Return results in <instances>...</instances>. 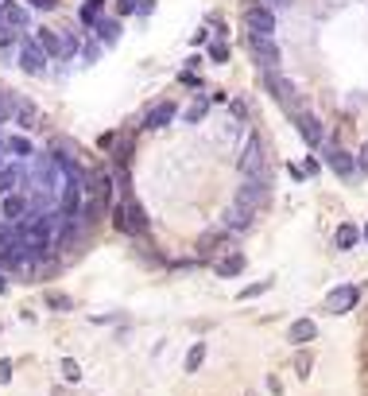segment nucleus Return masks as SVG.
Here are the masks:
<instances>
[{
  "label": "nucleus",
  "instance_id": "obj_1",
  "mask_svg": "<svg viewBox=\"0 0 368 396\" xmlns=\"http://www.w3.org/2000/svg\"><path fill=\"white\" fill-rule=\"evenodd\" d=\"M113 222H116V229H120V233H132V237H140V233L147 229V214H144V206H140L136 198H128V195L120 198V202H116Z\"/></svg>",
  "mask_w": 368,
  "mask_h": 396
},
{
  "label": "nucleus",
  "instance_id": "obj_2",
  "mask_svg": "<svg viewBox=\"0 0 368 396\" xmlns=\"http://www.w3.org/2000/svg\"><path fill=\"white\" fill-rule=\"evenodd\" d=\"M268 93L279 101L291 117H295V113H302V93H299V86H295L291 78H283V74H268Z\"/></svg>",
  "mask_w": 368,
  "mask_h": 396
},
{
  "label": "nucleus",
  "instance_id": "obj_3",
  "mask_svg": "<svg viewBox=\"0 0 368 396\" xmlns=\"http://www.w3.org/2000/svg\"><path fill=\"white\" fill-rule=\"evenodd\" d=\"M248 47L252 55H256V62L264 66V74H279V43H275V35H248Z\"/></svg>",
  "mask_w": 368,
  "mask_h": 396
},
{
  "label": "nucleus",
  "instance_id": "obj_4",
  "mask_svg": "<svg viewBox=\"0 0 368 396\" xmlns=\"http://www.w3.org/2000/svg\"><path fill=\"white\" fill-rule=\"evenodd\" d=\"M237 168L244 171L248 179H268V156H264V144H260V136H252L248 140V148H244V156H241V163Z\"/></svg>",
  "mask_w": 368,
  "mask_h": 396
},
{
  "label": "nucleus",
  "instance_id": "obj_5",
  "mask_svg": "<svg viewBox=\"0 0 368 396\" xmlns=\"http://www.w3.org/2000/svg\"><path fill=\"white\" fill-rule=\"evenodd\" d=\"M244 24H248V35H275V12L268 4H252L244 12Z\"/></svg>",
  "mask_w": 368,
  "mask_h": 396
},
{
  "label": "nucleus",
  "instance_id": "obj_6",
  "mask_svg": "<svg viewBox=\"0 0 368 396\" xmlns=\"http://www.w3.org/2000/svg\"><path fill=\"white\" fill-rule=\"evenodd\" d=\"M19 70H28V74H43L47 70V51L39 47V39L19 43Z\"/></svg>",
  "mask_w": 368,
  "mask_h": 396
},
{
  "label": "nucleus",
  "instance_id": "obj_7",
  "mask_svg": "<svg viewBox=\"0 0 368 396\" xmlns=\"http://www.w3.org/2000/svg\"><path fill=\"white\" fill-rule=\"evenodd\" d=\"M357 299H360V291L353 284H341V287H333L326 296V311L329 315H345V311H353L357 307Z\"/></svg>",
  "mask_w": 368,
  "mask_h": 396
},
{
  "label": "nucleus",
  "instance_id": "obj_8",
  "mask_svg": "<svg viewBox=\"0 0 368 396\" xmlns=\"http://www.w3.org/2000/svg\"><path fill=\"white\" fill-rule=\"evenodd\" d=\"M28 195L24 190H12V195H0V214H4V222H12V226H19V222L28 218Z\"/></svg>",
  "mask_w": 368,
  "mask_h": 396
},
{
  "label": "nucleus",
  "instance_id": "obj_9",
  "mask_svg": "<svg viewBox=\"0 0 368 396\" xmlns=\"http://www.w3.org/2000/svg\"><path fill=\"white\" fill-rule=\"evenodd\" d=\"M295 129L302 132V140H306L310 148H322V136H326V132H322V120L314 117V113H295Z\"/></svg>",
  "mask_w": 368,
  "mask_h": 396
},
{
  "label": "nucleus",
  "instance_id": "obj_10",
  "mask_svg": "<svg viewBox=\"0 0 368 396\" xmlns=\"http://www.w3.org/2000/svg\"><path fill=\"white\" fill-rule=\"evenodd\" d=\"M326 163H329V171H338L341 179H349L353 171H357V159L349 156L341 144H329V148H326Z\"/></svg>",
  "mask_w": 368,
  "mask_h": 396
},
{
  "label": "nucleus",
  "instance_id": "obj_11",
  "mask_svg": "<svg viewBox=\"0 0 368 396\" xmlns=\"http://www.w3.org/2000/svg\"><path fill=\"white\" fill-rule=\"evenodd\" d=\"M0 24L12 31H24L28 28V8L16 4V0H0Z\"/></svg>",
  "mask_w": 368,
  "mask_h": 396
},
{
  "label": "nucleus",
  "instance_id": "obj_12",
  "mask_svg": "<svg viewBox=\"0 0 368 396\" xmlns=\"http://www.w3.org/2000/svg\"><path fill=\"white\" fill-rule=\"evenodd\" d=\"M314 338H318L314 318H299V323H291V330H287V342H291V346H310Z\"/></svg>",
  "mask_w": 368,
  "mask_h": 396
},
{
  "label": "nucleus",
  "instance_id": "obj_13",
  "mask_svg": "<svg viewBox=\"0 0 368 396\" xmlns=\"http://www.w3.org/2000/svg\"><path fill=\"white\" fill-rule=\"evenodd\" d=\"M174 101H155L151 109H147V120H144V129H163V125H171L174 120Z\"/></svg>",
  "mask_w": 368,
  "mask_h": 396
},
{
  "label": "nucleus",
  "instance_id": "obj_14",
  "mask_svg": "<svg viewBox=\"0 0 368 396\" xmlns=\"http://www.w3.org/2000/svg\"><path fill=\"white\" fill-rule=\"evenodd\" d=\"M39 47L47 51V59H62V47H66V35L62 31H50V28H39Z\"/></svg>",
  "mask_w": 368,
  "mask_h": 396
},
{
  "label": "nucleus",
  "instance_id": "obj_15",
  "mask_svg": "<svg viewBox=\"0 0 368 396\" xmlns=\"http://www.w3.org/2000/svg\"><path fill=\"white\" fill-rule=\"evenodd\" d=\"M264 198H268V179H252V183H244V187H241V206L256 210Z\"/></svg>",
  "mask_w": 368,
  "mask_h": 396
},
{
  "label": "nucleus",
  "instance_id": "obj_16",
  "mask_svg": "<svg viewBox=\"0 0 368 396\" xmlns=\"http://www.w3.org/2000/svg\"><path fill=\"white\" fill-rule=\"evenodd\" d=\"M35 117H39V109L31 105V101L12 98V120H16L19 129H31V125H35Z\"/></svg>",
  "mask_w": 368,
  "mask_h": 396
},
{
  "label": "nucleus",
  "instance_id": "obj_17",
  "mask_svg": "<svg viewBox=\"0 0 368 396\" xmlns=\"http://www.w3.org/2000/svg\"><path fill=\"white\" fill-rule=\"evenodd\" d=\"M19 183H24V163H8V168H0V195H12V190H19Z\"/></svg>",
  "mask_w": 368,
  "mask_h": 396
},
{
  "label": "nucleus",
  "instance_id": "obj_18",
  "mask_svg": "<svg viewBox=\"0 0 368 396\" xmlns=\"http://www.w3.org/2000/svg\"><path fill=\"white\" fill-rule=\"evenodd\" d=\"M213 272H217V276H225V280H229V276H241V272H244V257H241V253L221 257L217 264H213Z\"/></svg>",
  "mask_w": 368,
  "mask_h": 396
},
{
  "label": "nucleus",
  "instance_id": "obj_19",
  "mask_svg": "<svg viewBox=\"0 0 368 396\" xmlns=\"http://www.w3.org/2000/svg\"><path fill=\"white\" fill-rule=\"evenodd\" d=\"M225 226H229V229H248V226H252V210H248V206L225 210Z\"/></svg>",
  "mask_w": 368,
  "mask_h": 396
},
{
  "label": "nucleus",
  "instance_id": "obj_20",
  "mask_svg": "<svg viewBox=\"0 0 368 396\" xmlns=\"http://www.w3.org/2000/svg\"><path fill=\"white\" fill-rule=\"evenodd\" d=\"M4 152H8V156H16V159H31V140L28 136H12V140H4Z\"/></svg>",
  "mask_w": 368,
  "mask_h": 396
},
{
  "label": "nucleus",
  "instance_id": "obj_21",
  "mask_svg": "<svg viewBox=\"0 0 368 396\" xmlns=\"http://www.w3.org/2000/svg\"><path fill=\"white\" fill-rule=\"evenodd\" d=\"M357 241H360V229L349 226V222H345V226H338V233H333V245H338V249H353Z\"/></svg>",
  "mask_w": 368,
  "mask_h": 396
},
{
  "label": "nucleus",
  "instance_id": "obj_22",
  "mask_svg": "<svg viewBox=\"0 0 368 396\" xmlns=\"http://www.w3.org/2000/svg\"><path fill=\"white\" fill-rule=\"evenodd\" d=\"M101 12H105V0H86L77 16H82V24H86V28H93V24L101 20Z\"/></svg>",
  "mask_w": 368,
  "mask_h": 396
},
{
  "label": "nucleus",
  "instance_id": "obj_23",
  "mask_svg": "<svg viewBox=\"0 0 368 396\" xmlns=\"http://www.w3.org/2000/svg\"><path fill=\"white\" fill-rule=\"evenodd\" d=\"M93 28H97V39L101 43H113L116 35H120V20H97Z\"/></svg>",
  "mask_w": 368,
  "mask_h": 396
},
{
  "label": "nucleus",
  "instance_id": "obj_24",
  "mask_svg": "<svg viewBox=\"0 0 368 396\" xmlns=\"http://www.w3.org/2000/svg\"><path fill=\"white\" fill-rule=\"evenodd\" d=\"M205 113H210V98H205V93H198V98H194V105L186 109V120H190V125H198Z\"/></svg>",
  "mask_w": 368,
  "mask_h": 396
},
{
  "label": "nucleus",
  "instance_id": "obj_25",
  "mask_svg": "<svg viewBox=\"0 0 368 396\" xmlns=\"http://www.w3.org/2000/svg\"><path fill=\"white\" fill-rule=\"evenodd\" d=\"M202 361H205V342H198V346H190V354H186V369H202Z\"/></svg>",
  "mask_w": 368,
  "mask_h": 396
},
{
  "label": "nucleus",
  "instance_id": "obj_26",
  "mask_svg": "<svg viewBox=\"0 0 368 396\" xmlns=\"http://www.w3.org/2000/svg\"><path fill=\"white\" fill-rule=\"evenodd\" d=\"M58 369H62V377H66V381H82V366H77L74 357H62V366H58Z\"/></svg>",
  "mask_w": 368,
  "mask_h": 396
},
{
  "label": "nucleus",
  "instance_id": "obj_27",
  "mask_svg": "<svg viewBox=\"0 0 368 396\" xmlns=\"http://www.w3.org/2000/svg\"><path fill=\"white\" fill-rule=\"evenodd\" d=\"M97 55H101V43L89 39L86 47H82V62H97Z\"/></svg>",
  "mask_w": 368,
  "mask_h": 396
},
{
  "label": "nucleus",
  "instance_id": "obj_28",
  "mask_svg": "<svg viewBox=\"0 0 368 396\" xmlns=\"http://www.w3.org/2000/svg\"><path fill=\"white\" fill-rule=\"evenodd\" d=\"M210 59H213V62H229V47H225V43H213V47H210Z\"/></svg>",
  "mask_w": 368,
  "mask_h": 396
},
{
  "label": "nucleus",
  "instance_id": "obj_29",
  "mask_svg": "<svg viewBox=\"0 0 368 396\" xmlns=\"http://www.w3.org/2000/svg\"><path fill=\"white\" fill-rule=\"evenodd\" d=\"M310 366H314V361H310V354H299V357H295V369H299V377H306Z\"/></svg>",
  "mask_w": 368,
  "mask_h": 396
},
{
  "label": "nucleus",
  "instance_id": "obj_30",
  "mask_svg": "<svg viewBox=\"0 0 368 396\" xmlns=\"http://www.w3.org/2000/svg\"><path fill=\"white\" fill-rule=\"evenodd\" d=\"M47 303H50L55 311H70V299H66V296H47Z\"/></svg>",
  "mask_w": 368,
  "mask_h": 396
},
{
  "label": "nucleus",
  "instance_id": "obj_31",
  "mask_svg": "<svg viewBox=\"0 0 368 396\" xmlns=\"http://www.w3.org/2000/svg\"><path fill=\"white\" fill-rule=\"evenodd\" d=\"M8 381H12V361L4 357V361H0V385H8Z\"/></svg>",
  "mask_w": 368,
  "mask_h": 396
},
{
  "label": "nucleus",
  "instance_id": "obj_32",
  "mask_svg": "<svg viewBox=\"0 0 368 396\" xmlns=\"http://www.w3.org/2000/svg\"><path fill=\"white\" fill-rule=\"evenodd\" d=\"M8 117H12V98L0 93V120H8Z\"/></svg>",
  "mask_w": 368,
  "mask_h": 396
},
{
  "label": "nucleus",
  "instance_id": "obj_33",
  "mask_svg": "<svg viewBox=\"0 0 368 396\" xmlns=\"http://www.w3.org/2000/svg\"><path fill=\"white\" fill-rule=\"evenodd\" d=\"M357 171H365V175H368V144L357 152Z\"/></svg>",
  "mask_w": 368,
  "mask_h": 396
},
{
  "label": "nucleus",
  "instance_id": "obj_34",
  "mask_svg": "<svg viewBox=\"0 0 368 396\" xmlns=\"http://www.w3.org/2000/svg\"><path fill=\"white\" fill-rule=\"evenodd\" d=\"M12 39H16V31H12V28H4V24H0V47H8Z\"/></svg>",
  "mask_w": 368,
  "mask_h": 396
},
{
  "label": "nucleus",
  "instance_id": "obj_35",
  "mask_svg": "<svg viewBox=\"0 0 368 396\" xmlns=\"http://www.w3.org/2000/svg\"><path fill=\"white\" fill-rule=\"evenodd\" d=\"M260 4H268L271 12H283V8H291V0H260Z\"/></svg>",
  "mask_w": 368,
  "mask_h": 396
},
{
  "label": "nucleus",
  "instance_id": "obj_36",
  "mask_svg": "<svg viewBox=\"0 0 368 396\" xmlns=\"http://www.w3.org/2000/svg\"><path fill=\"white\" fill-rule=\"evenodd\" d=\"M31 4H35L39 12H50V8H55V0H31Z\"/></svg>",
  "mask_w": 368,
  "mask_h": 396
},
{
  "label": "nucleus",
  "instance_id": "obj_37",
  "mask_svg": "<svg viewBox=\"0 0 368 396\" xmlns=\"http://www.w3.org/2000/svg\"><path fill=\"white\" fill-rule=\"evenodd\" d=\"M4 287H8V280H4V272H0V291H4Z\"/></svg>",
  "mask_w": 368,
  "mask_h": 396
},
{
  "label": "nucleus",
  "instance_id": "obj_38",
  "mask_svg": "<svg viewBox=\"0 0 368 396\" xmlns=\"http://www.w3.org/2000/svg\"><path fill=\"white\" fill-rule=\"evenodd\" d=\"M365 241H368V229H365Z\"/></svg>",
  "mask_w": 368,
  "mask_h": 396
}]
</instances>
